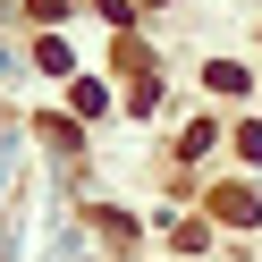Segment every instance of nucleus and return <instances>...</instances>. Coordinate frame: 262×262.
Instances as JSON below:
<instances>
[{"label":"nucleus","instance_id":"nucleus-1","mask_svg":"<svg viewBox=\"0 0 262 262\" xmlns=\"http://www.w3.org/2000/svg\"><path fill=\"white\" fill-rule=\"evenodd\" d=\"M211 211H220V220H254L262 194H254V186H220V194H211Z\"/></svg>","mask_w":262,"mask_h":262},{"label":"nucleus","instance_id":"nucleus-2","mask_svg":"<svg viewBox=\"0 0 262 262\" xmlns=\"http://www.w3.org/2000/svg\"><path fill=\"white\" fill-rule=\"evenodd\" d=\"M245 85H254V76H245L237 59H211V93H245Z\"/></svg>","mask_w":262,"mask_h":262}]
</instances>
